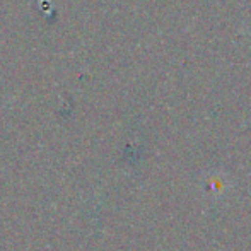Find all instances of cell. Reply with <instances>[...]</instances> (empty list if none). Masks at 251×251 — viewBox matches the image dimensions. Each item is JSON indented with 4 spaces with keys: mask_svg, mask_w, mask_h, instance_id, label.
Masks as SVG:
<instances>
[{
    "mask_svg": "<svg viewBox=\"0 0 251 251\" xmlns=\"http://www.w3.org/2000/svg\"><path fill=\"white\" fill-rule=\"evenodd\" d=\"M246 33H248V36H250V40H251V24L248 26V29H246Z\"/></svg>",
    "mask_w": 251,
    "mask_h": 251,
    "instance_id": "6da1fadb",
    "label": "cell"
}]
</instances>
